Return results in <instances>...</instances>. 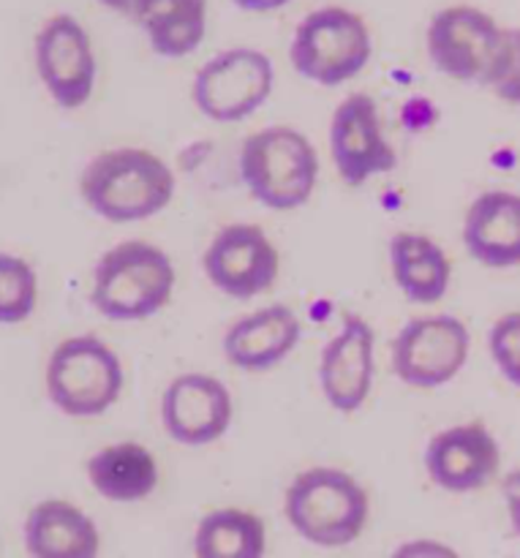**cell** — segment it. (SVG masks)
<instances>
[{"label":"cell","mask_w":520,"mask_h":558,"mask_svg":"<svg viewBox=\"0 0 520 558\" xmlns=\"http://www.w3.org/2000/svg\"><path fill=\"white\" fill-rule=\"evenodd\" d=\"M174 191L178 178L169 161L140 145L96 153L80 172V196L87 210L118 227L161 216Z\"/></svg>","instance_id":"cell-1"},{"label":"cell","mask_w":520,"mask_h":558,"mask_svg":"<svg viewBox=\"0 0 520 558\" xmlns=\"http://www.w3.org/2000/svg\"><path fill=\"white\" fill-rule=\"evenodd\" d=\"M238 169L256 205L294 213L314 199L322 158L305 131L294 125H265L243 140Z\"/></svg>","instance_id":"cell-2"},{"label":"cell","mask_w":520,"mask_h":558,"mask_svg":"<svg viewBox=\"0 0 520 558\" xmlns=\"http://www.w3.org/2000/svg\"><path fill=\"white\" fill-rule=\"evenodd\" d=\"M178 270L161 245L123 240L104 251L90 272V305L109 322H145L174 298Z\"/></svg>","instance_id":"cell-3"},{"label":"cell","mask_w":520,"mask_h":558,"mask_svg":"<svg viewBox=\"0 0 520 558\" xmlns=\"http://www.w3.org/2000/svg\"><path fill=\"white\" fill-rule=\"evenodd\" d=\"M283 515L305 543L327 550L347 548L368 526L371 496L347 469L311 466L287 485Z\"/></svg>","instance_id":"cell-4"},{"label":"cell","mask_w":520,"mask_h":558,"mask_svg":"<svg viewBox=\"0 0 520 558\" xmlns=\"http://www.w3.org/2000/svg\"><path fill=\"white\" fill-rule=\"evenodd\" d=\"M123 387V360L96 332L63 338L44 365L47 401L71 420L104 417L120 401Z\"/></svg>","instance_id":"cell-5"},{"label":"cell","mask_w":520,"mask_h":558,"mask_svg":"<svg viewBox=\"0 0 520 558\" xmlns=\"http://www.w3.org/2000/svg\"><path fill=\"white\" fill-rule=\"evenodd\" d=\"M374 54V36L360 11L319 5L298 22L289 41L294 74L319 87H341L365 71Z\"/></svg>","instance_id":"cell-6"},{"label":"cell","mask_w":520,"mask_h":558,"mask_svg":"<svg viewBox=\"0 0 520 558\" xmlns=\"http://www.w3.org/2000/svg\"><path fill=\"white\" fill-rule=\"evenodd\" d=\"M276 90V65L256 47H227L207 58L191 80V104L213 123L254 118Z\"/></svg>","instance_id":"cell-7"},{"label":"cell","mask_w":520,"mask_h":558,"mask_svg":"<svg viewBox=\"0 0 520 558\" xmlns=\"http://www.w3.org/2000/svg\"><path fill=\"white\" fill-rule=\"evenodd\" d=\"M472 354V332L452 314H423L396 332L392 374L412 390H439L461 376Z\"/></svg>","instance_id":"cell-8"},{"label":"cell","mask_w":520,"mask_h":558,"mask_svg":"<svg viewBox=\"0 0 520 558\" xmlns=\"http://www.w3.org/2000/svg\"><path fill=\"white\" fill-rule=\"evenodd\" d=\"M33 65L47 96L65 112L82 109L96 93L98 60L93 38L69 11L41 22L33 38Z\"/></svg>","instance_id":"cell-9"},{"label":"cell","mask_w":520,"mask_h":558,"mask_svg":"<svg viewBox=\"0 0 520 558\" xmlns=\"http://www.w3.org/2000/svg\"><path fill=\"white\" fill-rule=\"evenodd\" d=\"M202 272L223 298L254 300L278 283L281 251L259 223L234 221L218 229L205 245Z\"/></svg>","instance_id":"cell-10"},{"label":"cell","mask_w":520,"mask_h":558,"mask_svg":"<svg viewBox=\"0 0 520 558\" xmlns=\"http://www.w3.org/2000/svg\"><path fill=\"white\" fill-rule=\"evenodd\" d=\"M505 27L477 5H445L425 27V49L436 69L456 82L485 85Z\"/></svg>","instance_id":"cell-11"},{"label":"cell","mask_w":520,"mask_h":558,"mask_svg":"<svg viewBox=\"0 0 520 558\" xmlns=\"http://www.w3.org/2000/svg\"><path fill=\"white\" fill-rule=\"evenodd\" d=\"M330 161L349 189H363L374 178L390 174L398 156L385 134L379 107L368 93H349L330 118Z\"/></svg>","instance_id":"cell-12"},{"label":"cell","mask_w":520,"mask_h":558,"mask_svg":"<svg viewBox=\"0 0 520 558\" xmlns=\"http://www.w3.org/2000/svg\"><path fill=\"white\" fill-rule=\"evenodd\" d=\"M158 417L174 445L210 447L232 428L234 396L218 376L185 371L164 387Z\"/></svg>","instance_id":"cell-13"},{"label":"cell","mask_w":520,"mask_h":558,"mask_svg":"<svg viewBox=\"0 0 520 558\" xmlns=\"http://www.w3.org/2000/svg\"><path fill=\"white\" fill-rule=\"evenodd\" d=\"M316 381L332 412L358 414L368 403L376 381V332L365 316H343L322 347Z\"/></svg>","instance_id":"cell-14"},{"label":"cell","mask_w":520,"mask_h":558,"mask_svg":"<svg viewBox=\"0 0 520 558\" xmlns=\"http://www.w3.org/2000/svg\"><path fill=\"white\" fill-rule=\"evenodd\" d=\"M423 466L436 488L447 494H474L499 474V439L480 420L447 425L425 445Z\"/></svg>","instance_id":"cell-15"},{"label":"cell","mask_w":520,"mask_h":558,"mask_svg":"<svg viewBox=\"0 0 520 558\" xmlns=\"http://www.w3.org/2000/svg\"><path fill=\"white\" fill-rule=\"evenodd\" d=\"M303 338V319L283 303L238 316L221 336V354L243 374H267L292 357Z\"/></svg>","instance_id":"cell-16"},{"label":"cell","mask_w":520,"mask_h":558,"mask_svg":"<svg viewBox=\"0 0 520 558\" xmlns=\"http://www.w3.org/2000/svg\"><path fill=\"white\" fill-rule=\"evenodd\" d=\"M463 248L474 262L494 270L520 267V194L485 191L467 207L461 227Z\"/></svg>","instance_id":"cell-17"},{"label":"cell","mask_w":520,"mask_h":558,"mask_svg":"<svg viewBox=\"0 0 520 558\" xmlns=\"http://www.w3.org/2000/svg\"><path fill=\"white\" fill-rule=\"evenodd\" d=\"M22 543L31 558H98L101 532L96 521L65 499H44L22 523Z\"/></svg>","instance_id":"cell-18"},{"label":"cell","mask_w":520,"mask_h":558,"mask_svg":"<svg viewBox=\"0 0 520 558\" xmlns=\"http://www.w3.org/2000/svg\"><path fill=\"white\" fill-rule=\"evenodd\" d=\"M85 477L90 488L112 505H140L150 499L161 480L158 458L142 441L123 439L104 445L87 458Z\"/></svg>","instance_id":"cell-19"},{"label":"cell","mask_w":520,"mask_h":558,"mask_svg":"<svg viewBox=\"0 0 520 558\" xmlns=\"http://www.w3.org/2000/svg\"><path fill=\"white\" fill-rule=\"evenodd\" d=\"M387 259L392 281L409 303L434 305L450 292L452 262L428 234L396 232L387 243Z\"/></svg>","instance_id":"cell-20"},{"label":"cell","mask_w":520,"mask_h":558,"mask_svg":"<svg viewBox=\"0 0 520 558\" xmlns=\"http://www.w3.org/2000/svg\"><path fill=\"white\" fill-rule=\"evenodd\" d=\"M191 545L194 558H265L267 526L243 507H218L196 523Z\"/></svg>","instance_id":"cell-21"},{"label":"cell","mask_w":520,"mask_h":558,"mask_svg":"<svg viewBox=\"0 0 520 558\" xmlns=\"http://www.w3.org/2000/svg\"><path fill=\"white\" fill-rule=\"evenodd\" d=\"M136 25L156 54L189 58L207 36V0H158Z\"/></svg>","instance_id":"cell-22"},{"label":"cell","mask_w":520,"mask_h":558,"mask_svg":"<svg viewBox=\"0 0 520 558\" xmlns=\"http://www.w3.org/2000/svg\"><path fill=\"white\" fill-rule=\"evenodd\" d=\"M38 305V272L25 256L0 251V325L14 327Z\"/></svg>","instance_id":"cell-23"},{"label":"cell","mask_w":520,"mask_h":558,"mask_svg":"<svg viewBox=\"0 0 520 558\" xmlns=\"http://www.w3.org/2000/svg\"><path fill=\"white\" fill-rule=\"evenodd\" d=\"M483 87H488L505 104L520 107V27L501 31L499 49Z\"/></svg>","instance_id":"cell-24"},{"label":"cell","mask_w":520,"mask_h":558,"mask_svg":"<svg viewBox=\"0 0 520 558\" xmlns=\"http://www.w3.org/2000/svg\"><path fill=\"white\" fill-rule=\"evenodd\" d=\"M488 352L496 371L520 390V311L501 314L488 330Z\"/></svg>","instance_id":"cell-25"},{"label":"cell","mask_w":520,"mask_h":558,"mask_svg":"<svg viewBox=\"0 0 520 558\" xmlns=\"http://www.w3.org/2000/svg\"><path fill=\"white\" fill-rule=\"evenodd\" d=\"M390 558H461L456 548L439 543V539H409L392 550Z\"/></svg>","instance_id":"cell-26"},{"label":"cell","mask_w":520,"mask_h":558,"mask_svg":"<svg viewBox=\"0 0 520 558\" xmlns=\"http://www.w3.org/2000/svg\"><path fill=\"white\" fill-rule=\"evenodd\" d=\"M501 494H505L507 515H510L512 532L520 537V469H512L501 483Z\"/></svg>","instance_id":"cell-27"},{"label":"cell","mask_w":520,"mask_h":558,"mask_svg":"<svg viewBox=\"0 0 520 558\" xmlns=\"http://www.w3.org/2000/svg\"><path fill=\"white\" fill-rule=\"evenodd\" d=\"M98 3L107 5L109 11H114V14L129 16V20L140 22L142 16H145L147 11L158 3V0H98Z\"/></svg>","instance_id":"cell-28"},{"label":"cell","mask_w":520,"mask_h":558,"mask_svg":"<svg viewBox=\"0 0 520 558\" xmlns=\"http://www.w3.org/2000/svg\"><path fill=\"white\" fill-rule=\"evenodd\" d=\"M232 3L245 11H276L281 9V5L292 3V0H232Z\"/></svg>","instance_id":"cell-29"}]
</instances>
